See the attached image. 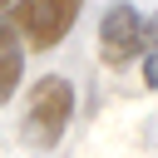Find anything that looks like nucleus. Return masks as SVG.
<instances>
[{
    "label": "nucleus",
    "instance_id": "nucleus-3",
    "mask_svg": "<svg viewBox=\"0 0 158 158\" xmlns=\"http://www.w3.org/2000/svg\"><path fill=\"white\" fill-rule=\"evenodd\" d=\"M79 5H84V0H20L10 30H15L30 49H54V44L69 35V25L79 20Z\"/></svg>",
    "mask_w": 158,
    "mask_h": 158
},
{
    "label": "nucleus",
    "instance_id": "nucleus-4",
    "mask_svg": "<svg viewBox=\"0 0 158 158\" xmlns=\"http://www.w3.org/2000/svg\"><path fill=\"white\" fill-rule=\"evenodd\" d=\"M20 35L10 30V25H0V104L15 94V84H20Z\"/></svg>",
    "mask_w": 158,
    "mask_h": 158
},
{
    "label": "nucleus",
    "instance_id": "nucleus-6",
    "mask_svg": "<svg viewBox=\"0 0 158 158\" xmlns=\"http://www.w3.org/2000/svg\"><path fill=\"white\" fill-rule=\"evenodd\" d=\"M5 5H20V0H0V10H5Z\"/></svg>",
    "mask_w": 158,
    "mask_h": 158
},
{
    "label": "nucleus",
    "instance_id": "nucleus-2",
    "mask_svg": "<svg viewBox=\"0 0 158 158\" xmlns=\"http://www.w3.org/2000/svg\"><path fill=\"white\" fill-rule=\"evenodd\" d=\"M69 118H74V89H69V79L44 74V79L30 89V109H25V133H30V143H35V148H54V143L64 138Z\"/></svg>",
    "mask_w": 158,
    "mask_h": 158
},
{
    "label": "nucleus",
    "instance_id": "nucleus-5",
    "mask_svg": "<svg viewBox=\"0 0 158 158\" xmlns=\"http://www.w3.org/2000/svg\"><path fill=\"white\" fill-rule=\"evenodd\" d=\"M143 84H148V89H158V49H153V54H148V64H143Z\"/></svg>",
    "mask_w": 158,
    "mask_h": 158
},
{
    "label": "nucleus",
    "instance_id": "nucleus-1",
    "mask_svg": "<svg viewBox=\"0 0 158 158\" xmlns=\"http://www.w3.org/2000/svg\"><path fill=\"white\" fill-rule=\"evenodd\" d=\"M158 49V15H138L128 0H114L99 20V54L104 64H128L138 54H153Z\"/></svg>",
    "mask_w": 158,
    "mask_h": 158
}]
</instances>
